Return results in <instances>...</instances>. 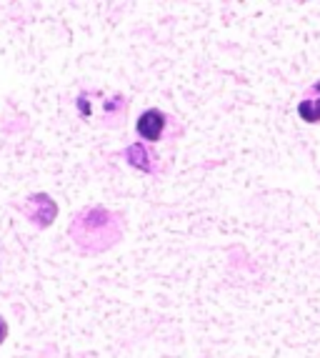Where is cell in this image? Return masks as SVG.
<instances>
[{"instance_id":"obj_3","label":"cell","mask_w":320,"mask_h":358,"mask_svg":"<svg viewBox=\"0 0 320 358\" xmlns=\"http://www.w3.org/2000/svg\"><path fill=\"white\" fill-rule=\"evenodd\" d=\"M125 158H128V163H131L136 171L150 173V161H148V150H145V145H140V143L131 145V148L125 150Z\"/></svg>"},{"instance_id":"obj_2","label":"cell","mask_w":320,"mask_h":358,"mask_svg":"<svg viewBox=\"0 0 320 358\" xmlns=\"http://www.w3.org/2000/svg\"><path fill=\"white\" fill-rule=\"evenodd\" d=\"M298 115L305 123H320V83L310 88V96L298 103Z\"/></svg>"},{"instance_id":"obj_1","label":"cell","mask_w":320,"mask_h":358,"mask_svg":"<svg viewBox=\"0 0 320 358\" xmlns=\"http://www.w3.org/2000/svg\"><path fill=\"white\" fill-rule=\"evenodd\" d=\"M136 128L140 133V138H145V141H160V136L166 131V115L160 113L158 108H150V110H145L138 118Z\"/></svg>"},{"instance_id":"obj_4","label":"cell","mask_w":320,"mask_h":358,"mask_svg":"<svg viewBox=\"0 0 320 358\" xmlns=\"http://www.w3.org/2000/svg\"><path fill=\"white\" fill-rule=\"evenodd\" d=\"M6 336H8V323L3 321V318H0V343L6 341Z\"/></svg>"}]
</instances>
